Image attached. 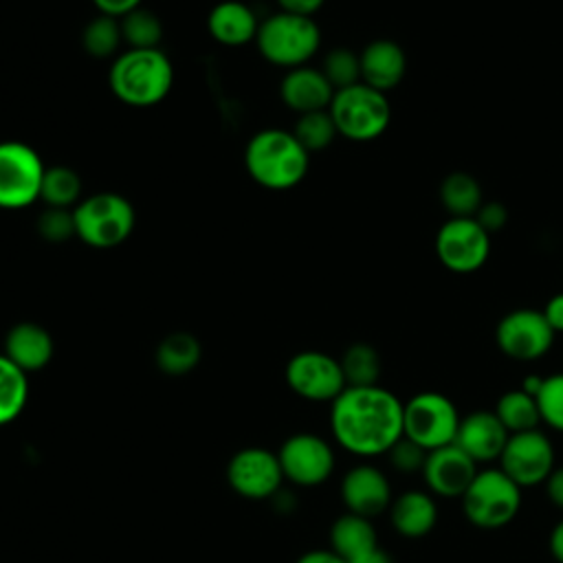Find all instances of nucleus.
Listing matches in <instances>:
<instances>
[{"label": "nucleus", "mask_w": 563, "mask_h": 563, "mask_svg": "<svg viewBox=\"0 0 563 563\" xmlns=\"http://www.w3.org/2000/svg\"><path fill=\"white\" fill-rule=\"evenodd\" d=\"M279 97L286 108L297 114H306L314 110H328L334 97V88L330 86L321 68L306 64L286 70L279 84Z\"/></svg>", "instance_id": "obj_19"}, {"label": "nucleus", "mask_w": 563, "mask_h": 563, "mask_svg": "<svg viewBox=\"0 0 563 563\" xmlns=\"http://www.w3.org/2000/svg\"><path fill=\"white\" fill-rule=\"evenodd\" d=\"M435 255L451 273H475L490 255V233L475 218H449L435 233Z\"/></svg>", "instance_id": "obj_10"}, {"label": "nucleus", "mask_w": 563, "mask_h": 563, "mask_svg": "<svg viewBox=\"0 0 563 563\" xmlns=\"http://www.w3.org/2000/svg\"><path fill=\"white\" fill-rule=\"evenodd\" d=\"M297 563H347L334 550H310L297 559Z\"/></svg>", "instance_id": "obj_43"}, {"label": "nucleus", "mask_w": 563, "mask_h": 563, "mask_svg": "<svg viewBox=\"0 0 563 563\" xmlns=\"http://www.w3.org/2000/svg\"><path fill=\"white\" fill-rule=\"evenodd\" d=\"M321 73L330 81V86L336 90L350 88L361 81V59L358 53L350 48H332L321 64Z\"/></svg>", "instance_id": "obj_34"}, {"label": "nucleus", "mask_w": 563, "mask_h": 563, "mask_svg": "<svg viewBox=\"0 0 563 563\" xmlns=\"http://www.w3.org/2000/svg\"><path fill=\"white\" fill-rule=\"evenodd\" d=\"M42 156L22 141H0V209L20 211L40 200Z\"/></svg>", "instance_id": "obj_9"}, {"label": "nucleus", "mask_w": 563, "mask_h": 563, "mask_svg": "<svg viewBox=\"0 0 563 563\" xmlns=\"http://www.w3.org/2000/svg\"><path fill=\"white\" fill-rule=\"evenodd\" d=\"M460 420L462 416L449 396L420 391L405 402L402 435L429 453L455 442Z\"/></svg>", "instance_id": "obj_8"}, {"label": "nucleus", "mask_w": 563, "mask_h": 563, "mask_svg": "<svg viewBox=\"0 0 563 563\" xmlns=\"http://www.w3.org/2000/svg\"><path fill=\"white\" fill-rule=\"evenodd\" d=\"M123 44L128 48H161L163 22L147 7H139L119 20Z\"/></svg>", "instance_id": "obj_31"}, {"label": "nucleus", "mask_w": 563, "mask_h": 563, "mask_svg": "<svg viewBox=\"0 0 563 563\" xmlns=\"http://www.w3.org/2000/svg\"><path fill=\"white\" fill-rule=\"evenodd\" d=\"M508 435L510 433L499 422L495 411L482 409L460 420L455 444L477 464H488L493 460H499Z\"/></svg>", "instance_id": "obj_18"}, {"label": "nucleus", "mask_w": 563, "mask_h": 563, "mask_svg": "<svg viewBox=\"0 0 563 563\" xmlns=\"http://www.w3.org/2000/svg\"><path fill=\"white\" fill-rule=\"evenodd\" d=\"M75 235L90 249H114L123 244L136 224L132 202L117 191L86 196L73 209Z\"/></svg>", "instance_id": "obj_5"}, {"label": "nucleus", "mask_w": 563, "mask_h": 563, "mask_svg": "<svg viewBox=\"0 0 563 563\" xmlns=\"http://www.w3.org/2000/svg\"><path fill=\"white\" fill-rule=\"evenodd\" d=\"M545 484V495L552 501V506H556L559 510H563V466H554V471L548 475Z\"/></svg>", "instance_id": "obj_41"}, {"label": "nucleus", "mask_w": 563, "mask_h": 563, "mask_svg": "<svg viewBox=\"0 0 563 563\" xmlns=\"http://www.w3.org/2000/svg\"><path fill=\"white\" fill-rule=\"evenodd\" d=\"M376 545V530L367 517L345 512L330 528V550H334L347 563Z\"/></svg>", "instance_id": "obj_24"}, {"label": "nucleus", "mask_w": 563, "mask_h": 563, "mask_svg": "<svg viewBox=\"0 0 563 563\" xmlns=\"http://www.w3.org/2000/svg\"><path fill=\"white\" fill-rule=\"evenodd\" d=\"M284 477L297 486H319L334 471V451L317 433H295L284 440L279 453Z\"/></svg>", "instance_id": "obj_14"}, {"label": "nucleus", "mask_w": 563, "mask_h": 563, "mask_svg": "<svg viewBox=\"0 0 563 563\" xmlns=\"http://www.w3.org/2000/svg\"><path fill=\"white\" fill-rule=\"evenodd\" d=\"M387 455H389L391 466L400 473H418V471H422L424 460H427V451L405 435L387 451Z\"/></svg>", "instance_id": "obj_37"}, {"label": "nucleus", "mask_w": 563, "mask_h": 563, "mask_svg": "<svg viewBox=\"0 0 563 563\" xmlns=\"http://www.w3.org/2000/svg\"><path fill=\"white\" fill-rule=\"evenodd\" d=\"M493 411L499 418V422L506 427L508 433L539 429V422H541L537 398L532 394L523 391L521 387L501 394Z\"/></svg>", "instance_id": "obj_27"}, {"label": "nucleus", "mask_w": 563, "mask_h": 563, "mask_svg": "<svg viewBox=\"0 0 563 563\" xmlns=\"http://www.w3.org/2000/svg\"><path fill=\"white\" fill-rule=\"evenodd\" d=\"M361 81L387 92L396 88L407 73V55L394 40H374L361 53Z\"/></svg>", "instance_id": "obj_20"}, {"label": "nucleus", "mask_w": 563, "mask_h": 563, "mask_svg": "<svg viewBox=\"0 0 563 563\" xmlns=\"http://www.w3.org/2000/svg\"><path fill=\"white\" fill-rule=\"evenodd\" d=\"M143 0H92V4L97 7L99 13L103 15H110V18H117L121 20L123 15H128L130 11L139 9Z\"/></svg>", "instance_id": "obj_39"}, {"label": "nucleus", "mask_w": 563, "mask_h": 563, "mask_svg": "<svg viewBox=\"0 0 563 563\" xmlns=\"http://www.w3.org/2000/svg\"><path fill=\"white\" fill-rule=\"evenodd\" d=\"M556 332L541 310L517 308L504 314L495 328V341L501 354L515 361H534L550 352Z\"/></svg>", "instance_id": "obj_11"}, {"label": "nucleus", "mask_w": 563, "mask_h": 563, "mask_svg": "<svg viewBox=\"0 0 563 563\" xmlns=\"http://www.w3.org/2000/svg\"><path fill=\"white\" fill-rule=\"evenodd\" d=\"M40 200L46 207L75 209L81 200V176L68 165H51L44 169Z\"/></svg>", "instance_id": "obj_28"}, {"label": "nucleus", "mask_w": 563, "mask_h": 563, "mask_svg": "<svg viewBox=\"0 0 563 563\" xmlns=\"http://www.w3.org/2000/svg\"><path fill=\"white\" fill-rule=\"evenodd\" d=\"M341 499L347 512L374 519L391 506V484L374 464H356L341 479Z\"/></svg>", "instance_id": "obj_17"}, {"label": "nucleus", "mask_w": 563, "mask_h": 563, "mask_svg": "<svg viewBox=\"0 0 563 563\" xmlns=\"http://www.w3.org/2000/svg\"><path fill=\"white\" fill-rule=\"evenodd\" d=\"M2 354L22 372H37L53 358V339L44 325L20 321L7 332Z\"/></svg>", "instance_id": "obj_21"}, {"label": "nucleus", "mask_w": 563, "mask_h": 563, "mask_svg": "<svg viewBox=\"0 0 563 563\" xmlns=\"http://www.w3.org/2000/svg\"><path fill=\"white\" fill-rule=\"evenodd\" d=\"M37 233L42 240L59 244L66 242L75 235V218L73 209H57V207H46L40 218H37Z\"/></svg>", "instance_id": "obj_36"}, {"label": "nucleus", "mask_w": 563, "mask_h": 563, "mask_svg": "<svg viewBox=\"0 0 563 563\" xmlns=\"http://www.w3.org/2000/svg\"><path fill=\"white\" fill-rule=\"evenodd\" d=\"M207 29L222 46H244L255 42L260 20L249 4L240 0H222L209 11Z\"/></svg>", "instance_id": "obj_22"}, {"label": "nucleus", "mask_w": 563, "mask_h": 563, "mask_svg": "<svg viewBox=\"0 0 563 563\" xmlns=\"http://www.w3.org/2000/svg\"><path fill=\"white\" fill-rule=\"evenodd\" d=\"M541 312L554 332H563V292L552 295Z\"/></svg>", "instance_id": "obj_40"}, {"label": "nucleus", "mask_w": 563, "mask_h": 563, "mask_svg": "<svg viewBox=\"0 0 563 563\" xmlns=\"http://www.w3.org/2000/svg\"><path fill=\"white\" fill-rule=\"evenodd\" d=\"M475 220L482 224L484 231L495 233V231H499V229L506 227V222H508V209H506L501 202H497V200L482 202V207H479L477 213H475Z\"/></svg>", "instance_id": "obj_38"}, {"label": "nucleus", "mask_w": 563, "mask_h": 563, "mask_svg": "<svg viewBox=\"0 0 563 563\" xmlns=\"http://www.w3.org/2000/svg\"><path fill=\"white\" fill-rule=\"evenodd\" d=\"M548 545H550V554L554 556V561L563 563V517L554 523V528L550 532V539H548Z\"/></svg>", "instance_id": "obj_44"}, {"label": "nucleus", "mask_w": 563, "mask_h": 563, "mask_svg": "<svg viewBox=\"0 0 563 563\" xmlns=\"http://www.w3.org/2000/svg\"><path fill=\"white\" fill-rule=\"evenodd\" d=\"M121 44L123 35L117 18L99 13L92 20H88V24L81 31V46L90 57L108 59L119 51Z\"/></svg>", "instance_id": "obj_32"}, {"label": "nucleus", "mask_w": 563, "mask_h": 563, "mask_svg": "<svg viewBox=\"0 0 563 563\" xmlns=\"http://www.w3.org/2000/svg\"><path fill=\"white\" fill-rule=\"evenodd\" d=\"M227 479L231 488L246 499H268L279 490L284 471L277 453L262 446H249L229 460Z\"/></svg>", "instance_id": "obj_15"}, {"label": "nucleus", "mask_w": 563, "mask_h": 563, "mask_svg": "<svg viewBox=\"0 0 563 563\" xmlns=\"http://www.w3.org/2000/svg\"><path fill=\"white\" fill-rule=\"evenodd\" d=\"M29 400V376L0 354V427L13 422Z\"/></svg>", "instance_id": "obj_29"}, {"label": "nucleus", "mask_w": 563, "mask_h": 563, "mask_svg": "<svg viewBox=\"0 0 563 563\" xmlns=\"http://www.w3.org/2000/svg\"><path fill=\"white\" fill-rule=\"evenodd\" d=\"M279 11L299 13V15H314L325 0H275Z\"/></svg>", "instance_id": "obj_42"}, {"label": "nucleus", "mask_w": 563, "mask_h": 563, "mask_svg": "<svg viewBox=\"0 0 563 563\" xmlns=\"http://www.w3.org/2000/svg\"><path fill=\"white\" fill-rule=\"evenodd\" d=\"M328 112L336 125V132L356 143L378 139L391 121L387 95L363 81L336 90Z\"/></svg>", "instance_id": "obj_6"}, {"label": "nucleus", "mask_w": 563, "mask_h": 563, "mask_svg": "<svg viewBox=\"0 0 563 563\" xmlns=\"http://www.w3.org/2000/svg\"><path fill=\"white\" fill-rule=\"evenodd\" d=\"M350 563H391V556H389L385 550H380V548L376 545V548L363 552L361 556H356V559L350 561Z\"/></svg>", "instance_id": "obj_45"}, {"label": "nucleus", "mask_w": 563, "mask_h": 563, "mask_svg": "<svg viewBox=\"0 0 563 563\" xmlns=\"http://www.w3.org/2000/svg\"><path fill=\"white\" fill-rule=\"evenodd\" d=\"M286 383L297 396L314 402H332L347 387L339 358L319 350L297 352L286 363Z\"/></svg>", "instance_id": "obj_13"}, {"label": "nucleus", "mask_w": 563, "mask_h": 563, "mask_svg": "<svg viewBox=\"0 0 563 563\" xmlns=\"http://www.w3.org/2000/svg\"><path fill=\"white\" fill-rule=\"evenodd\" d=\"M202 356L200 341L189 332H172L156 347V365L163 374H189Z\"/></svg>", "instance_id": "obj_26"}, {"label": "nucleus", "mask_w": 563, "mask_h": 563, "mask_svg": "<svg viewBox=\"0 0 563 563\" xmlns=\"http://www.w3.org/2000/svg\"><path fill=\"white\" fill-rule=\"evenodd\" d=\"M402 409L385 387H345L330 402V431L352 455H383L402 438Z\"/></svg>", "instance_id": "obj_1"}, {"label": "nucleus", "mask_w": 563, "mask_h": 563, "mask_svg": "<svg viewBox=\"0 0 563 563\" xmlns=\"http://www.w3.org/2000/svg\"><path fill=\"white\" fill-rule=\"evenodd\" d=\"M244 167L264 189L286 191L297 187L310 167V154L292 130L266 128L255 132L244 147Z\"/></svg>", "instance_id": "obj_2"}, {"label": "nucleus", "mask_w": 563, "mask_h": 563, "mask_svg": "<svg viewBox=\"0 0 563 563\" xmlns=\"http://www.w3.org/2000/svg\"><path fill=\"white\" fill-rule=\"evenodd\" d=\"M347 387L378 385L380 356L369 343H352L339 358Z\"/></svg>", "instance_id": "obj_30"}, {"label": "nucleus", "mask_w": 563, "mask_h": 563, "mask_svg": "<svg viewBox=\"0 0 563 563\" xmlns=\"http://www.w3.org/2000/svg\"><path fill=\"white\" fill-rule=\"evenodd\" d=\"M260 55L279 68L306 66L321 46V31L312 15L275 11L260 20L255 35Z\"/></svg>", "instance_id": "obj_4"}, {"label": "nucleus", "mask_w": 563, "mask_h": 563, "mask_svg": "<svg viewBox=\"0 0 563 563\" xmlns=\"http://www.w3.org/2000/svg\"><path fill=\"white\" fill-rule=\"evenodd\" d=\"M440 202L451 218H475L484 202V194L475 176L466 172H451L440 183Z\"/></svg>", "instance_id": "obj_25"}, {"label": "nucleus", "mask_w": 563, "mask_h": 563, "mask_svg": "<svg viewBox=\"0 0 563 563\" xmlns=\"http://www.w3.org/2000/svg\"><path fill=\"white\" fill-rule=\"evenodd\" d=\"M534 398H537L541 422L563 433V372L543 376Z\"/></svg>", "instance_id": "obj_35"}, {"label": "nucleus", "mask_w": 563, "mask_h": 563, "mask_svg": "<svg viewBox=\"0 0 563 563\" xmlns=\"http://www.w3.org/2000/svg\"><path fill=\"white\" fill-rule=\"evenodd\" d=\"M422 477L433 497L460 499L477 475V462L468 457L455 442L427 453Z\"/></svg>", "instance_id": "obj_16"}, {"label": "nucleus", "mask_w": 563, "mask_h": 563, "mask_svg": "<svg viewBox=\"0 0 563 563\" xmlns=\"http://www.w3.org/2000/svg\"><path fill=\"white\" fill-rule=\"evenodd\" d=\"M112 95L132 108L161 103L174 86V66L163 48H128L108 70Z\"/></svg>", "instance_id": "obj_3"}, {"label": "nucleus", "mask_w": 563, "mask_h": 563, "mask_svg": "<svg viewBox=\"0 0 563 563\" xmlns=\"http://www.w3.org/2000/svg\"><path fill=\"white\" fill-rule=\"evenodd\" d=\"M468 523L482 530L508 526L521 508V486H517L499 466L477 471L466 493L460 497Z\"/></svg>", "instance_id": "obj_7"}, {"label": "nucleus", "mask_w": 563, "mask_h": 563, "mask_svg": "<svg viewBox=\"0 0 563 563\" xmlns=\"http://www.w3.org/2000/svg\"><path fill=\"white\" fill-rule=\"evenodd\" d=\"M389 521L400 537L420 539L438 523V506L429 490H405L391 499Z\"/></svg>", "instance_id": "obj_23"}, {"label": "nucleus", "mask_w": 563, "mask_h": 563, "mask_svg": "<svg viewBox=\"0 0 563 563\" xmlns=\"http://www.w3.org/2000/svg\"><path fill=\"white\" fill-rule=\"evenodd\" d=\"M292 134L303 145V150L312 154V152L325 150L339 132L328 110H314L297 117Z\"/></svg>", "instance_id": "obj_33"}, {"label": "nucleus", "mask_w": 563, "mask_h": 563, "mask_svg": "<svg viewBox=\"0 0 563 563\" xmlns=\"http://www.w3.org/2000/svg\"><path fill=\"white\" fill-rule=\"evenodd\" d=\"M499 468L521 488L539 486L554 471V446L539 429L510 433L499 455Z\"/></svg>", "instance_id": "obj_12"}]
</instances>
